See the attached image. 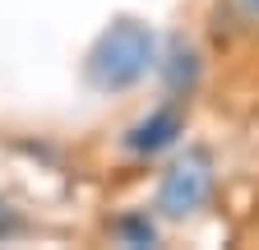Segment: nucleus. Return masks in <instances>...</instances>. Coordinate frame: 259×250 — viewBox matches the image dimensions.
<instances>
[{
  "label": "nucleus",
  "mask_w": 259,
  "mask_h": 250,
  "mask_svg": "<svg viewBox=\"0 0 259 250\" xmlns=\"http://www.w3.org/2000/svg\"><path fill=\"white\" fill-rule=\"evenodd\" d=\"M148 65H153V33L135 19H120L97 37L88 56V79L97 88H130L148 74Z\"/></svg>",
  "instance_id": "1"
},
{
  "label": "nucleus",
  "mask_w": 259,
  "mask_h": 250,
  "mask_svg": "<svg viewBox=\"0 0 259 250\" xmlns=\"http://www.w3.org/2000/svg\"><path fill=\"white\" fill-rule=\"evenodd\" d=\"M213 195V162L208 153H185L181 162L167 167V176H162V190H157V209L171 213V218H185L194 209H204Z\"/></svg>",
  "instance_id": "2"
},
{
  "label": "nucleus",
  "mask_w": 259,
  "mask_h": 250,
  "mask_svg": "<svg viewBox=\"0 0 259 250\" xmlns=\"http://www.w3.org/2000/svg\"><path fill=\"white\" fill-rule=\"evenodd\" d=\"M176 135H181V111L176 107H162V111H153L148 120H139L135 130H130V148L162 153L167 144H176Z\"/></svg>",
  "instance_id": "3"
},
{
  "label": "nucleus",
  "mask_w": 259,
  "mask_h": 250,
  "mask_svg": "<svg viewBox=\"0 0 259 250\" xmlns=\"http://www.w3.org/2000/svg\"><path fill=\"white\" fill-rule=\"evenodd\" d=\"M116 232L130 241V245H153V223H148V218H120V223H116Z\"/></svg>",
  "instance_id": "4"
},
{
  "label": "nucleus",
  "mask_w": 259,
  "mask_h": 250,
  "mask_svg": "<svg viewBox=\"0 0 259 250\" xmlns=\"http://www.w3.org/2000/svg\"><path fill=\"white\" fill-rule=\"evenodd\" d=\"M181 79L185 84L194 79V51L190 47H176V56H171V88H181Z\"/></svg>",
  "instance_id": "5"
},
{
  "label": "nucleus",
  "mask_w": 259,
  "mask_h": 250,
  "mask_svg": "<svg viewBox=\"0 0 259 250\" xmlns=\"http://www.w3.org/2000/svg\"><path fill=\"white\" fill-rule=\"evenodd\" d=\"M14 227H19V218H14V209H10L5 199H0V236H10Z\"/></svg>",
  "instance_id": "6"
}]
</instances>
